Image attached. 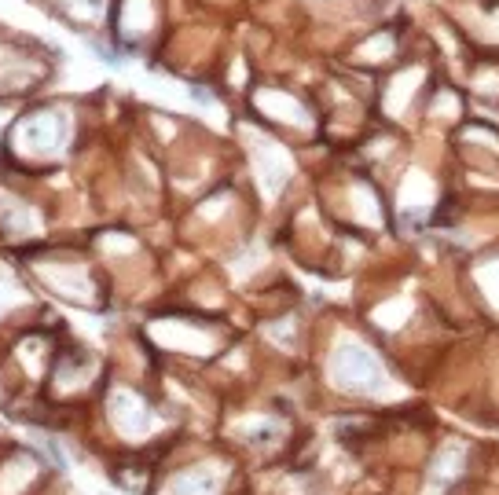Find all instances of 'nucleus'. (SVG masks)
Listing matches in <instances>:
<instances>
[{"label":"nucleus","mask_w":499,"mask_h":495,"mask_svg":"<svg viewBox=\"0 0 499 495\" xmlns=\"http://www.w3.org/2000/svg\"><path fill=\"white\" fill-rule=\"evenodd\" d=\"M173 495H213V477L206 473H188L173 485Z\"/></svg>","instance_id":"obj_2"},{"label":"nucleus","mask_w":499,"mask_h":495,"mask_svg":"<svg viewBox=\"0 0 499 495\" xmlns=\"http://www.w3.org/2000/svg\"><path fill=\"white\" fill-rule=\"evenodd\" d=\"M334 378L345 389H375L378 378H382V367L378 360L367 353L360 345H341L338 356H334Z\"/></svg>","instance_id":"obj_1"}]
</instances>
